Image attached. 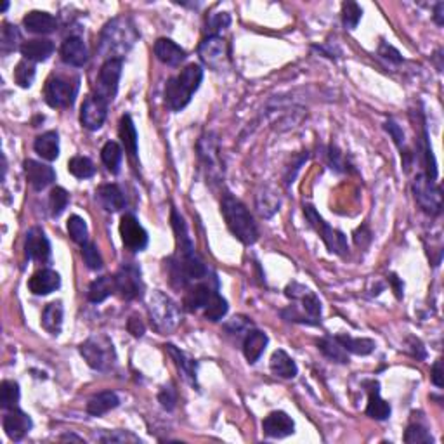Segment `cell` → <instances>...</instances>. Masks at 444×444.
Here are the masks:
<instances>
[{
	"label": "cell",
	"instance_id": "cell-49",
	"mask_svg": "<svg viewBox=\"0 0 444 444\" xmlns=\"http://www.w3.org/2000/svg\"><path fill=\"white\" fill-rule=\"evenodd\" d=\"M231 24V16L227 13H217L212 14L207 20V31L210 35L208 37H219L222 30H226Z\"/></svg>",
	"mask_w": 444,
	"mask_h": 444
},
{
	"label": "cell",
	"instance_id": "cell-52",
	"mask_svg": "<svg viewBox=\"0 0 444 444\" xmlns=\"http://www.w3.org/2000/svg\"><path fill=\"white\" fill-rule=\"evenodd\" d=\"M158 401H160L162 408L167 411H172L176 408V404H178V391H176V387L172 384L165 385V387H162V391L158 392Z\"/></svg>",
	"mask_w": 444,
	"mask_h": 444
},
{
	"label": "cell",
	"instance_id": "cell-57",
	"mask_svg": "<svg viewBox=\"0 0 444 444\" xmlns=\"http://www.w3.org/2000/svg\"><path fill=\"white\" fill-rule=\"evenodd\" d=\"M432 384L436 385V387L441 389L443 387V361L438 359L434 363V366H432Z\"/></svg>",
	"mask_w": 444,
	"mask_h": 444
},
{
	"label": "cell",
	"instance_id": "cell-7",
	"mask_svg": "<svg viewBox=\"0 0 444 444\" xmlns=\"http://www.w3.org/2000/svg\"><path fill=\"white\" fill-rule=\"evenodd\" d=\"M80 355L92 370L108 371L113 368L117 361V352L110 337L103 334H96L89 337L80 345Z\"/></svg>",
	"mask_w": 444,
	"mask_h": 444
},
{
	"label": "cell",
	"instance_id": "cell-37",
	"mask_svg": "<svg viewBox=\"0 0 444 444\" xmlns=\"http://www.w3.org/2000/svg\"><path fill=\"white\" fill-rule=\"evenodd\" d=\"M337 338L348 352L357 356H368L375 351V342L371 338H352L349 335H338Z\"/></svg>",
	"mask_w": 444,
	"mask_h": 444
},
{
	"label": "cell",
	"instance_id": "cell-43",
	"mask_svg": "<svg viewBox=\"0 0 444 444\" xmlns=\"http://www.w3.org/2000/svg\"><path fill=\"white\" fill-rule=\"evenodd\" d=\"M68 233H70L71 240L78 245H85L89 243V227L87 222L84 221L78 215H71L68 219Z\"/></svg>",
	"mask_w": 444,
	"mask_h": 444
},
{
	"label": "cell",
	"instance_id": "cell-4",
	"mask_svg": "<svg viewBox=\"0 0 444 444\" xmlns=\"http://www.w3.org/2000/svg\"><path fill=\"white\" fill-rule=\"evenodd\" d=\"M203 80V68L200 64H187L178 77L169 78L165 85V104L172 111H180L191 103V97Z\"/></svg>",
	"mask_w": 444,
	"mask_h": 444
},
{
	"label": "cell",
	"instance_id": "cell-60",
	"mask_svg": "<svg viewBox=\"0 0 444 444\" xmlns=\"http://www.w3.org/2000/svg\"><path fill=\"white\" fill-rule=\"evenodd\" d=\"M61 441H77V443H82V441H84V439L77 438V436H73V434H66V436H63V438H61Z\"/></svg>",
	"mask_w": 444,
	"mask_h": 444
},
{
	"label": "cell",
	"instance_id": "cell-26",
	"mask_svg": "<svg viewBox=\"0 0 444 444\" xmlns=\"http://www.w3.org/2000/svg\"><path fill=\"white\" fill-rule=\"evenodd\" d=\"M214 292V288L207 283H200L196 285V287L189 288V290L186 292V295H184V309L189 313H196L198 309H205V306L208 304V301H210Z\"/></svg>",
	"mask_w": 444,
	"mask_h": 444
},
{
	"label": "cell",
	"instance_id": "cell-42",
	"mask_svg": "<svg viewBox=\"0 0 444 444\" xmlns=\"http://www.w3.org/2000/svg\"><path fill=\"white\" fill-rule=\"evenodd\" d=\"M35 73H37V71H35V64L31 63V61L23 59L16 64V70H14V80H16V84L20 85V87L28 89L31 87V84H34Z\"/></svg>",
	"mask_w": 444,
	"mask_h": 444
},
{
	"label": "cell",
	"instance_id": "cell-10",
	"mask_svg": "<svg viewBox=\"0 0 444 444\" xmlns=\"http://www.w3.org/2000/svg\"><path fill=\"white\" fill-rule=\"evenodd\" d=\"M124 59H106L101 66L96 82V97L110 104L118 92V82L122 77Z\"/></svg>",
	"mask_w": 444,
	"mask_h": 444
},
{
	"label": "cell",
	"instance_id": "cell-25",
	"mask_svg": "<svg viewBox=\"0 0 444 444\" xmlns=\"http://www.w3.org/2000/svg\"><path fill=\"white\" fill-rule=\"evenodd\" d=\"M267 342H269V338H267L264 331L261 330L247 331L245 341H243V355L245 357H247L248 363L254 364L261 359V356L264 355L267 348Z\"/></svg>",
	"mask_w": 444,
	"mask_h": 444
},
{
	"label": "cell",
	"instance_id": "cell-45",
	"mask_svg": "<svg viewBox=\"0 0 444 444\" xmlns=\"http://www.w3.org/2000/svg\"><path fill=\"white\" fill-rule=\"evenodd\" d=\"M68 201H70V194L66 193V189L63 187H54L50 191L49 196V207H50V215L52 217H59L68 207Z\"/></svg>",
	"mask_w": 444,
	"mask_h": 444
},
{
	"label": "cell",
	"instance_id": "cell-44",
	"mask_svg": "<svg viewBox=\"0 0 444 444\" xmlns=\"http://www.w3.org/2000/svg\"><path fill=\"white\" fill-rule=\"evenodd\" d=\"M299 301L302 302V308H304L306 314H308L309 321L311 324H317L321 320V301L317 299V295L314 292L308 290L304 295H302Z\"/></svg>",
	"mask_w": 444,
	"mask_h": 444
},
{
	"label": "cell",
	"instance_id": "cell-34",
	"mask_svg": "<svg viewBox=\"0 0 444 444\" xmlns=\"http://www.w3.org/2000/svg\"><path fill=\"white\" fill-rule=\"evenodd\" d=\"M118 134H120V139L124 143L125 150L131 157H136L137 155V131H136V125H134V120L131 115H124L120 118V127H118Z\"/></svg>",
	"mask_w": 444,
	"mask_h": 444
},
{
	"label": "cell",
	"instance_id": "cell-17",
	"mask_svg": "<svg viewBox=\"0 0 444 444\" xmlns=\"http://www.w3.org/2000/svg\"><path fill=\"white\" fill-rule=\"evenodd\" d=\"M262 431L267 438L283 439L295 432V422L285 411H273L262 422Z\"/></svg>",
	"mask_w": 444,
	"mask_h": 444
},
{
	"label": "cell",
	"instance_id": "cell-51",
	"mask_svg": "<svg viewBox=\"0 0 444 444\" xmlns=\"http://www.w3.org/2000/svg\"><path fill=\"white\" fill-rule=\"evenodd\" d=\"M97 441H101V443H141V439L129 431H111V432H106V434H101L99 438H97Z\"/></svg>",
	"mask_w": 444,
	"mask_h": 444
},
{
	"label": "cell",
	"instance_id": "cell-8",
	"mask_svg": "<svg viewBox=\"0 0 444 444\" xmlns=\"http://www.w3.org/2000/svg\"><path fill=\"white\" fill-rule=\"evenodd\" d=\"M304 215L308 219L309 224L316 229V233L320 234L321 240L324 241L328 250L331 254L337 255H345L349 252V245H348V238H345L344 233L341 231L334 229L328 222H324V219L321 217L316 212V208L311 207V205H304Z\"/></svg>",
	"mask_w": 444,
	"mask_h": 444
},
{
	"label": "cell",
	"instance_id": "cell-18",
	"mask_svg": "<svg viewBox=\"0 0 444 444\" xmlns=\"http://www.w3.org/2000/svg\"><path fill=\"white\" fill-rule=\"evenodd\" d=\"M24 176H27V180L35 191L45 189L47 186H50L56 180L54 169L37 160L24 162Z\"/></svg>",
	"mask_w": 444,
	"mask_h": 444
},
{
	"label": "cell",
	"instance_id": "cell-40",
	"mask_svg": "<svg viewBox=\"0 0 444 444\" xmlns=\"http://www.w3.org/2000/svg\"><path fill=\"white\" fill-rule=\"evenodd\" d=\"M227 309H229V306H227V301L222 297V295H219L217 292H214L210 297V301H208V304L205 306V317H207L208 321H221L224 316L227 314Z\"/></svg>",
	"mask_w": 444,
	"mask_h": 444
},
{
	"label": "cell",
	"instance_id": "cell-20",
	"mask_svg": "<svg viewBox=\"0 0 444 444\" xmlns=\"http://www.w3.org/2000/svg\"><path fill=\"white\" fill-rule=\"evenodd\" d=\"M61 287V276L52 269L37 271L28 281V288L35 295H49Z\"/></svg>",
	"mask_w": 444,
	"mask_h": 444
},
{
	"label": "cell",
	"instance_id": "cell-13",
	"mask_svg": "<svg viewBox=\"0 0 444 444\" xmlns=\"http://www.w3.org/2000/svg\"><path fill=\"white\" fill-rule=\"evenodd\" d=\"M200 59L212 70H222L227 59L226 42L221 37H207L198 47Z\"/></svg>",
	"mask_w": 444,
	"mask_h": 444
},
{
	"label": "cell",
	"instance_id": "cell-6",
	"mask_svg": "<svg viewBox=\"0 0 444 444\" xmlns=\"http://www.w3.org/2000/svg\"><path fill=\"white\" fill-rule=\"evenodd\" d=\"M80 78L77 75L54 73L47 80L44 96L50 108H70L77 99Z\"/></svg>",
	"mask_w": 444,
	"mask_h": 444
},
{
	"label": "cell",
	"instance_id": "cell-53",
	"mask_svg": "<svg viewBox=\"0 0 444 444\" xmlns=\"http://www.w3.org/2000/svg\"><path fill=\"white\" fill-rule=\"evenodd\" d=\"M250 327H252V321H248L247 317L243 316H238V317H233V320L226 324V330L229 331V334L236 335V334H241V331H247Z\"/></svg>",
	"mask_w": 444,
	"mask_h": 444
},
{
	"label": "cell",
	"instance_id": "cell-59",
	"mask_svg": "<svg viewBox=\"0 0 444 444\" xmlns=\"http://www.w3.org/2000/svg\"><path fill=\"white\" fill-rule=\"evenodd\" d=\"M389 281H391L392 287H394V292L396 295H398V299L403 297V283L399 281V278L396 276V274H391V276H389Z\"/></svg>",
	"mask_w": 444,
	"mask_h": 444
},
{
	"label": "cell",
	"instance_id": "cell-33",
	"mask_svg": "<svg viewBox=\"0 0 444 444\" xmlns=\"http://www.w3.org/2000/svg\"><path fill=\"white\" fill-rule=\"evenodd\" d=\"M42 327L50 335H59L63 327V304L61 302H50L42 313Z\"/></svg>",
	"mask_w": 444,
	"mask_h": 444
},
{
	"label": "cell",
	"instance_id": "cell-14",
	"mask_svg": "<svg viewBox=\"0 0 444 444\" xmlns=\"http://www.w3.org/2000/svg\"><path fill=\"white\" fill-rule=\"evenodd\" d=\"M24 250H27V257L30 261L38 262V264H45L50 259V241L45 236L44 229L41 227H31L27 234V241H24Z\"/></svg>",
	"mask_w": 444,
	"mask_h": 444
},
{
	"label": "cell",
	"instance_id": "cell-1",
	"mask_svg": "<svg viewBox=\"0 0 444 444\" xmlns=\"http://www.w3.org/2000/svg\"><path fill=\"white\" fill-rule=\"evenodd\" d=\"M171 221L176 238H178V255L169 259V273H171V281L176 288H186L189 281L207 278L208 269L198 252L194 250L186 222L176 208H172Z\"/></svg>",
	"mask_w": 444,
	"mask_h": 444
},
{
	"label": "cell",
	"instance_id": "cell-30",
	"mask_svg": "<svg viewBox=\"0 0 444 444\" xmlns=\"http://www.w3.org/2000/svg\"><path fill=\"white\" fill-rule=\"evenodd\" d=\"M269 366L271 371L280 378H295L299 373V368L297 364H295V361L292 359L283 349H278V351L273 352Z\"/></svg>",
	"mask_w": 444,
	"mask_h": 444
},
{
	"label": "cell",
	"instance_id": "cell-41",
	"mask_svg": "<svg viewBox=\"0 0 444 444\" xmlns=\"http://www.w3.org/2000/svg\"><path fill=\"white\" fill-rule=\"evenodd\" d=\"M68 171L77 179H89L96 174V167L87 157H73L68 162Z\"/></svg>",
	"mask_w": 444,
	"mask_h": 444
},
{
	"label": "cell",
	"instance_id": "cell-31",
	"mask_svg": "<svg viewBox=\"0 0 444 444\" xmlns=\"http://www.w3.org/2000/svg\"><path fill=\"white\" fill-rule=\"evenodd\" d=\"M118 404H120V399H118V396L115 394V392L111 391L99 392V394L92 396V398L89 399L87 413L90 415V417H103V415L108 413V411L118 408Z\"/></svg>",
	"mask_w": 444,
	"mask_h": 444
},
{
	"label": "cell",
	"instance_id": "cell-36",
	"mask_svg": "<svg viewBox=\"0 0 444 444\" xmlns=\"http://www.w3.org/2000/svg\"><path fill=\"white\" fill-rule=\"evenodd\" d=\"M122 157H124V151H122V148L115 141H108L103 146V150H101V160H103V164L106 165V169L111 174H118L120 172Z\"/></svg>",
	"mask_w": 444,
	"mask_h": 444
},
{
	"label": "cell",
	"instance_id": "cell-23",
	"mask_svg": "<svg viewBox=\"0 0 444 444\" xmlns=\"http://www.w3.org/2000/svg\"><path fill=\"white\" fill-rule=\"evenodd\" d=\"M96 198L101 203V207L106 212H111V214L125 207V196L117 184H103V186H99Z\"/></svg>",
	"mask_w": 444,
	"mask_h": 444
},
{
	"label": "cell",
	"instance_id": "cell-46",
	"mask_svg": "<svg viewBox=\"0 0 444 444\" xmlns=\"http://www.w3.org/2000/svg\"><path fill=\"white\" fill-rule=\"evenodd\" d=\"M404 443L408 444H431L434 443L431 432L420 424L408 425L406 432H404Z\"/></svg>",
	"mask_w": 444,
	"mask_h": 444
},
{
	"label": "cell",
	"instance_id": "cell-12",
	"mask_svg": "<svg viewBox=\"0 0 444 444\" xmlns=\"http://www.w3.org/2000/svg\"><path fill=\"white\" fill-rule=\"evenodd\" d=\"M120 236L124 241V247L131 252H143L148 247L146 229L141 226L134 214H125L120 221Z\"/></svg>",
	"mask_w": 444,
	"mask_h": 444
},
{
	"label": "cell",
	"instance_id": "cell-48",
	"mask_svg": "<svg viewBox=\"0 0 444 444\" xmlns=\"http://www.w3.org/2000/svg\"><path fill=\"white\" fill-rule=\"evenodd\" d=\"M257 208L262 217H271V215L280 210V198L274 193L264 191V193H261L257 196Z\"/></svg>",
	"mask_w": 444,
	"mask_h": 444
},
{
	"label": "cell",
	"instance_id": "cell-22",
	"mask_svg": "<svg viewBox=\"0 0 444 444\" xmlns=\"http://www.w3.org/2000/svg\"><path fill=\"white\" fill-rule=\"evenodd\" d=\"M370 389H368V404H366V415L375 418V420H387L391 417V404L385 399L380 398V385L378 382H368Z\"/></svg>",
	"mask_w": 444,
	"mask_h": 444
},
{
	"label": "cell",
	"instance_id": "cell-15",
	"mask_svg": "<svg viewBox=\"0 0 444 444\" xmlns=\"http://www.w3.org/2000/svg\"><path fill=\"white\" fill-rule=\"evenodd\" d=\"M108 115V104L101 101L99 97L92 96L87 97L82 104L80 110V122L89 131H99L103 127L104 120Z\"/></svg>",
	"mask_w": 444,
	"mask_h": 444
},
{
	"label": "cell",
	"instance_id": "cell-39",
	"mask_svg": "<svg viewBox=\"0 0 444 444\" xmlns=\"http://www.w3.org/2000/svg\"><path fill=\"white\" fill-rule=\"evenodd\" d=\"M20 42H21L20 30H17L14 24L3 23L2 35H0V49H2V54H9L13 52V50H16L17 47H20Z\"/></svg>",
	"mask_w": 444,
	"mask_h": 444
},
{
	"label": "cell",
	"instance_id": "cell-19",
	"mask_svg": "<svg viewBox=\"0 0 444 444\" xmlns=\"http://www.w3.org/2000/svg\"><path fill=\"white\" fill-rule=\"evenodd\" d=\"M59 52H61V59H63L66 64H70V66L80 68L89 61L87 45H85L84 41L78 37L66 38V41L63 42V45H61Z\"/></svg>",
	"mask_w": 444,
	"mask_h": 444
},
{
	"label": "cell",
	"instance_id": "cell-58",
	"mask_svg": "<svg viewBox=\"0 0 444 444\" xmlns=\"http://www.w3.org/2000/svg\"><path fill=\"white\" fill-rule=\"evenodd\" d=\"M434 21L439 24V27H443L444 24V2H439L438 6H436Z\"/></svg>",
	"mask_w": 444,
	"mask_h": 444
},
{
	"label": "cell",
	"instance_id": "cell-54",
	"mask_svg": "<svg viewBox=\"0 0 444 444\" xmlns=\"http://www.w3.org/2000/svg\"><path fill=\"white\" fill-rule=\"evenodd\" d=\"M378 54H380V56L384 57V59L391 61V63L399 64L401 61H403V57H401L399 50H396L394 47L389 45V44H385V42H382L380 47H378Z\"/></svg>",
	"mask_w": 444,
	"mask_h": 444
},
{
	"label": "cell",
	"instance_id": "cell-5",
	"mask_svg": "<svg viewBox=\"0 0 444 444\" xmlns=\"http://www.w3.org/2000/svg\"><path fill=\"white\" fill-rule=\"evenodd\" d=\"M148 314L151 327L158 334H171L180 323V311L174 301L164 292L155 290L148 299Z\"/></svg>",
	"mask_w": 444,
	"mask_h": 444
},
{
	"label": "cell",
	"instance_id": "cell-21",
	"mask_svg": "<svg viewBox=\"0 0 444 444\" xmlns=\"http://www.w3.org/2000/svg\"><path fill=\"white\" fill-rule=\"evenodd\" d=\"M155 56L167 66H179L186 59V50L171 38H158L155 42Z\"/></svg>",
	"mask_w": 444,
	"mask_h": 444
},
{
	"label": "cell",
	"instance_id": "cell-11",
	"mask_svg": "<svg viewBox=\"0 0 444 444\" xmlns=\"http://www.w3.org/2000/svg\"><path fill=\"white\" fill-rule=\"evenodd\" d=\"M115 287L125 301H136L143 297L144 283L141 278V269L136 264H124L115 274Z\"/></svg>",
	"mask_w": 444,
	"mask_h": 444
},
{
	"label": "cell",
	"instance_id": "cell-50",
	"mask_svg": "<svg viewBox=\"0 0 444 444\" xmlns=\"http://www.w3.org/2000/svg\"><path fill=\"white\" fill-rule=\"evenodd\" d=\"M82 257H84L85 264H87L89 269L97 271L103 267V259H101L99 248H97V245L92 243V241L82 245Z\"/></svg>",
	"mask_w": 444,
	"mask_h": 444
},
{
	"label": "cell",
	"instance_id": "cell-35",
	"mask_svg": "<svg viewBox=\"0 0 444 444\" xmlns=\"http://www.w3.org/2000/svg\"><path fill=\"white\" fill-rule=\"evenodd\" d=\"M317 349H320V351L323 352V355L327 356L328 359L335 361V363H341V364L349 363L348 351L342 348L341 342H338L337 338H334V337L320 338V341H317Z\"/></svg>",
	"mask_w": 444,
	"mask_h": 444
},
{
	"label": "cell",
	"instance_id": "cell-55",
	"mask_svg": "<svg viewBox=\"0 0 444 444\" xmlns=\"http://www.w3.org/2000/svg\"><path fill=\"white\" fill-rule=\"evenodd\" d=\"M127 330L129 334H132L136 338H141L144 335V331H146V327H144L143 320H141L137 314H132L127 321Z\"/></svg>",
	"mask_w": 444,
	"mask_h": 444
},
{
	"label": "cell",
	"instance_id": "cell-28",
	"mask_svg": "<svg viewBox=\"0 0 444 444\" xmlns=\"http://www.w3.org/2000/svg\"><path fill=\"white\" fill-rule=\"evenodd\" d=\"M167 348V352L172 356V359L178 364L179 371L182 373V378L187 382V384L194 385L196 387V361L193 357H189L186 352H182L180 349L176 348V345L169 344L165 345Z\"/></svg>",
	"mask_w": 444,
	"mask_h": 444
},
{
	"label": "cell",
	"instance_id": "cell-24",
	"mask_svg": "<svg viewBox=\"0 0 444 444\" xmlns=\"http://www.w3.org/2000/svg\"><path fill=\"white\" fill-rule=\"evenodd\" d=\"M23 24L30 34L37 35L52 34L57 28L56 17L50 16L49 13H44V10H31V13H28L27 16H24Z\"/></svg>",
	"mask_w": 444,
	"mask_h": 444
},
{
	"label": "cell",
	"instance_id": "cell-56",
	"mask_svg": "<svg viewBox=\"0 0 444 444\" xmlns=\"http://www.w3.org/2000/svg\"><path fill=\"white\" fill-rule=\"evenodd\" d=\"M384 129H385V131H387L389 134H391L392 139H394V143L398 144L399 148L403 146V144H404V132H403V129H401L399 125L396 124V122H392V120L385 122Z\"/></svg>",
	"mask_w": 444,
	"mask_h": 444
},
{
	"label": "cell",
	"instance_id": "cell-16",
	"mask_svg": "<svg viewBox=\"0 0 444 444\" xmlns=\"http://www.w3.org/2000/svg\"><path fill=\"white\" fill-rule=\"evenodd\" d=\"M3 431H6L7 438L13 439V441H21L28 432L34 427V422H31L30 415H27L24 411L17 410H9L6 415H3Z\"/></svg>",
	"mask_w": 444,
	"mask_h": 444
},
{
	"label": "cell",
	"instance_id": "cell-32",
	"mask_svg": "<svg viewBox=\"0 0 444 444\" xmlns=\"http://www.w3.org/2000/svg\"><path fill=\"white\" fill-rule=\"evenodd\" d=\"M113 292H117V287H115V278L101 276L90 283L87 297L92 304H101V302L106 301Z\"/></svg>",
	"mask_w": 444,
	"mask_h": 444
},
{
	"label": "cell",
	"instance_id": "cell-2",
	"mask_svg": "<svg viewBox=\"0 0 444 444\" xmlns=\"http://www.w3.org/2000/svg\"><path fill=\"white\" fill-rule=\"evenodd\" d=\"M137 38L139 34L129 17H115L103 28L99 38V54L108 59H124Z\"/></svg>",
	"mask_w": 444,
	"mask_h": 444
},
{
	"label": "cell",
	"instance_id": "cell-9",
	"mask_svg": "<svg viewBox=\"0 0 444 444\" xmlns=\"http://www.w3.org/2000/svg\"><path fill=\"white\" fill-rule=\"evenodd\" d=\"M413 194L418 207H420L425 214L436 217V215H439L443 212L441 187H439L434 180L429 179L427 176H417V179H415L413 182Z\"/></svg>",
	"mask_w": 444,
	"mask_h": 444
},
{
	"label": "cell",
	"instance_id": "cell-29",
	"mask_svg": "<svg viewBox=\"0 0 444 444\" xmlns=\"http://www.w3.org/2000/svg\"><path fill=\"white\" fill-rule=\"evenodd\" d=\"M34 150L38 157L47 162H54L59 157V136L56 131L44 132L38 136L34 143Z\"/></svg>",
	"mask_w": 444,
	"mask_h": 444
},
{
	"label": "cell",
	"instance_id": "cell-47",
	"mask_svg": "<svg viewBox=\"0 0 444 444\" xmlns=\"http://www.w3.org/2000/svg\"><path fill=\"white\" fill-rule=\"evenodd\" d=\"M361 16H363V9L356 2L348 0V2L342 3V21H344V27L348 30H355L359 24Z\"/></svg>",
	"mask_w": 444,
	"mask_h": 444
},
{
	"label": "cell",
	"instance_id": "cell-3",
	"mask_svg": "<svg viewBox=\"0 0 444 444\" xmlns=\"http://www.w3.org/2000/svg\"><path fill=\"white\" fill-rule=\"evenodd\" d=\"M221 212L227 227L234 238L243 245H254L259 238V227L248 208L231 193H226L221 201Z\"/></svg>",
	"mask_w": 444,
	"mask_h": 444
},
{
	"label": "cell",
	"instance_id": "cell-38",
	"mask_svg": "<svg viewBox=\"0 0 444 444\" xmlns=\"http://www.w3.org/2000/svg\"><path fill=\"white\" fill-rule=\"evenodd\" d=\"M20 401V385L14 380H3L0 385V406L2 410H14Z\"/></svg>",
	"mask_w": 444,
	"mask_h": 444
},
{
	"label": "cell",
	"instance_id": "cell-27",
	"mask_svg": "<svg viewBox=\"0 0 444 444\" xmlns=\"http://www.w3.org/2000/svg\"><path fill=\"white\" fill-rule=\"evenodd\" d=\"M21 54L24 59L31 61V63H42L47 61L54 52V44L45 38H35V41H28L21 45Z\"/></svg>",
	"mask_w": 444,
	"mask_h": 444
}]
</instances>
